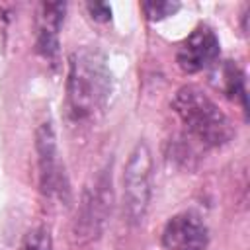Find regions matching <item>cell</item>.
<instances>
[{"label": "cell", "mask_w": 250, "mask_h": 250, "mask_svg": "<svg viewBox=\"0 0 250 250\" xmlns=\"http://www.w3.org/2000/svg\"><path fill=\"white\" fill-rule=\"evenodd\" d=\"M35 148L39 160V184L43 193L61 195L66 191L64 174L61 172L59 152H57V137L51 123H41L35 133Z\"/></svg>", "instance_id": "5b68a950"}, {"label": "cell", "mask_w": 250, "mask_h": 250, "mask_svg": "<svg viewBox=\"0 0 250 250\" xmlns=\"http://www.w3.org/2000/svg\"><path fill=\"white\" fill-rule=\"evenodd\" d=\"M162 244L168 250H205L209 244V230L199 215L184 211L166 223Z\"/></svg>", "instance_id": "8992f818"}, {"label": "cell", "mask_w": 250, "mask_h": 250, "mask_svg": "<svg viewBox=\"0 0 250 250\" xmlns=\"http://www.w3.org/2000/svg\"><path fill=\"white\" fill-rule=\"evenodd\" d=\"M152 191V154L146 143H137L123 172V209L129 223L139 225L148 209Z\"/></svg>", "instance_id": "3957f363"}, {"label": "cell", "mask_w": 250, "mask_h": 250, "mask_svg": "<svg viewBox=\"0 0 250 250\" xmlns=\"http://www.w3.org/2000/svg\"><path fill=\"white\" fill-rule=\"evenodd\" d=\"M145 16L150 21H160L168 16H174L180 10V2H170V0H152V2H143Z\"/></svg>", "instance_id": "9c48e42d"}, {"label": "cell", "mask_w": 250, "mask_h": 250, "mask_svg": "<svg viewBox=\"0 0 250 250\" xmlns=\"http://www.w3.org/2000/svg\"><path fill=\"white\" fill-rule=\"evenodd\" d=\"M172 107L188 133L205 146H221L232 139L229 117L219 105L195 86H184L176 92Z\"/></svg>", "instance_id": "7a4b0ae2"}, {"label": "cell", "mask_w": 250, "mask_h": 250, "mask_svg": "<svg viewBox=\"0 0 250 250\" xmlns=\"http://www.w3.org/2000/svg\"><path fill=\"white\" fill-rule=\"evenodd\" d=\"M66 4L49 2L43 4L39 16V33H37V51L45 59H55L59 55V29L64 20Z\"/></svg>", "instance_id": "52a82bcc"}, {"label": "cell", "mask_w": 250, "mask_h": 250, "mask_svg": "<svg viewBox=\"0 0 250 250\" xmlns=\"http://www.w3.org/2000/svg\"><path fill=\"white\" fill-rule=\"evenodd\" d=\"M86 8H88L92 20H96V21H109L111 20V6L105 2H90V4H86Z\"/></svg>", "instance_id": "8fae6325"}, {"label": "cell", "mask_w": 250, "mask_h": 250, "mask_svg": "<svg viewBox=\"0 0 250 250\" xmlns=\"http://www.w3.org/2000/svg\"><path fill=\"white\" fill-rule=\"evenodd\" d=\"M219 51H221V45L215 31L207 25H199L180 43L176 61L184 72L195 74L211 66L217 61Z\"/></svg>", "instance_id": "277c9868"}, {"label": "cell", "mask_w": 250, "mask_h": 250, "mask_svg": "<svg viewBox=\"0 0 250 250\" xmlns=\"http://www.w3.org/2000/svg\"><path fill=\"white\" fill-rule=\"evenodd\" d=\"M66 92L76 119H88L104 109L111 92V72L98 49L80 47L70 55Z\"/></svg>", "instance_id": "6da1fadb"}, {"label": "cell", "mask_w": 250, "mask_h": 250, "mask_svg": "<svg viewBox=\"0 0 250 250\" xmlns=\"http://www.w3.org/2000/svg\"><path fill=\"white\" fill-rule=\"evenodd\" d=\"M21 250H53L51 236L45 229H33L25 234V240L21 244Z\"/></svg>", "instance_id": "30bf717a"}, {"label": "cell", "mask_w": 250, "mask_h": 250, "mask_svg": "<svg viewBox=\"0 0 250 250\" xmlns=\"http://www.w3.org/2000/svg\"><path fill=\"white\" fill-rule=\"evenodd\" d=\"M221 76H223V90L229 98L232 100H238L240 105H242V111H248V105H246V86H244V74L242 70L234 64V62H227L221 70Z\"/></svg>", "instance_id": "ba28073f"}]
</instances>
